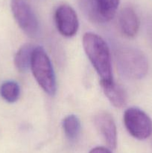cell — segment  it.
Returning a JSON list of instances; mask_svg holds the SVG:
<instances>
[{
	"label": "cell",
	"mask_w": 152,
	"mask_h": 153,
	"mask_svg": "<svg viewBox=\"0 0 152 153\" xmlns=\"http://www.w3.org/2000/svg\"><path fill=\"white\" fill-rule=\"evenodd\" d=\"M35 46L26 43L21 46L14 57V65L21 73H25L31 67L32 53Z\"/></svg>",
	"instance_id": "11"
},
{
	"label": "cell",
	"mask_w": 152,
	"mask_h": 153,
	"mask_svg": "<svg viewBox=\"0 0 152 153\" xmlns=\"http://www.w3.org/2000/svg\"><path fill=\"white\" fill-rule=\"evenodd\" d=\"M94 123L107 146L112 149L117 146V130L113 117L107 112H99L94 117Z\"/></svg>",
	"instance_id": "8"
},
{
	"label": "cell",
	"mask_w": 152,
	"mask_h": 153,
	"mask_svg": "<svg viewBox=\"0 0 152 153\" xmlns=\"http://www.w3.org/2000/svg\"><path fill=\"white\" fill-rule=\"evenodd\" d=\"M116 61L119 72L126 78L141 79L148 70V62L142 52L130 46L117 49Z\"/></svg>",
	"instance_id": "2"
},
{
	"label": "cell",
	"mask_w": 152,
	"mask_h": 153,
	"mask_svg": "<svg viewBox=\"0 0 152 153\" xmlns=\"http://www.w3.org/2000/svg\"><path fill=\"white\" fill-rule=\"evenodd\" d=\"M89 153H113L111 150L104 146H96L89 151Z\"/></svg>",
	"instance_id": "14"
},
{
	"label": "cell",
	"mask_w": 152,
	"mask_h": 153,
	"mask_svg": "<svg viewBox=\"0 0 152 153\" xmlns=\"http://www.w3.org/2000/svg\"><path fill=\"white\" fill-rule=\"evenodd\" d=\"M124 124L129 134L137 140H145L152 134V120L138 108H129L123 116Z\"/></svg>",
	"instance_id": "6"
},
{
	"label": "cell",
	"mask_w": 152,
	"mask_h": 153,
	"mask_svg": "<svg viewBox=\"0 0 152 153\" xmlns=\"http://www.w3.org/2000/svg\"><path fill=\"white\" fill-rule=\"evenodd\" d=\"M63 129L67 138L71 141L75 140L80 132V122L75 114H69L63 120Z\"/></svg>",
	"instance_id": "13"
},
{
	"label": "cell",
	"mask_w": 152,
	"mask_h": 153,
	"mask_svg": "<svg viewBox=\"0 0 152 153\" xmlns=\"http://www.w3.org/2000/svg\"><path fill=\"white\" fill-rule=\"evenodd\" d=\"M102 91L109 101L116 108H122L127 102V94L124 88L114 81L100 82Z\"/></svg>",
	"instance_id": "10"
},
{
	"label": "cell",
	"mask_w": 152,
	"mask_h": 153,
	"mask_svg": "<svg viewBox=\"0 0 152 153\" xmlns=\"http://www.w3.org/2000/svg\"><path fill=\"white\" fill-rule=\"evenodd\" d=\"M12 13L19 28L31 37L40 32V23L34 10L27 0H10Z\"/></svg>",
	"instance_id": "5"
},
{
	"label": "cell",
	"mask_w": 152,
	"mask_h": 153,
	"mask_svg": "<svg viewBox=\"0 0 152 153\" xmlns=\"http://www.w3.org/2000/svg\"><path fill=\"white\" fill-rule=\"evenodd\" d=\"M77 3L91 22L106 23L116 15L120 0H77Z\"/></svg>",
	"instance_id": "4"
},
{
	"label": "cell",
	"mask_w": 152,
	"mask_h": 153,
	"mask_svg": "<svg viewBox=\"0 0 152 153\" xmlns=\"http://www.w3.org/2000/svg\"><path fill=\"white\" fill-rule=\"evenodd\" d=\"M30 68L40 88L49 95H55L57 82L53 66L46 52L41 46L34 48Z\"/></svg>",
	"instance_id": "3"
},
{
	"label": "cell",
	"mask_w": 152,
	"mask_h": 153,
	"mask_svg": "<svg viewBox=\"0 0 152 153\" xmlns=\"http://www.w3.org/2000/svg\"><path fill=\"white\" fill-rule=\"evenodd\" d=\"M83 46L101 82L113 81L110 51L105 40L98 34L86 32L83 37Z\"/></svg>",
	"instance_id": "1"
},
{
	"label": "cell",
	"mask_w": 152,
	"mask_h": 153,
	"mask_svg": "<svg viewBox=\"0 0 152 153\" xmlns=\"http://www.w3.org/2000/svg\"><path fill=\"white\" fill-rule=\"evenodd\" d=\"M55 20L57 28L61 35L72 37L78 30L79 22L77 13L70 5L61 4L55 12Z\"/></svg>",
	"instance_id": "7"
},
{
	"label": "cell",
	"mask_w": 152,
	"mask_h": 153,
	"mask_svg": "<svg viewBox=\"0 0 152 153\" xmlns=\"http://www.w3.org/2000/svg\"><path fill=\"white\" fill-rule=\"evenodd\" d=\"M0 96L5 102L13 103L20 96V87L14 81H5L0 85Z\"/></svg>",
	"instance_id": "12"
},
{
	"label": "cell",
	"mask_w": 152,
	"mask_h": 153,
	"mask_svg": "<svg viewBox=\"0 0 152 153\" xmlns=\"http://www.w3.org/2000/svg\"><path fill=\"white\" fill-rule=\"evenodd\" d=\"M119 25L121 32L125 37L132 38L137 35L139 29V19L134 8H122L119 16Z\"/></svg>",
	"instance_id": "9"
}]
</instances>
